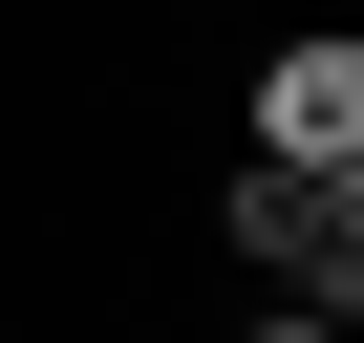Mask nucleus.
I'll return each instance as SVG.
<instances>
[{"mask_svg":"<svg viewBox=\"0 0 364 343\" xmlns=\"http://www.w3.org/2000/svg\"><path fill=\"white\" fill-rule=\"evenodd\" d=\"M257 343H364V322H321V300H279V322H257Z\"/></svg>","mask_w":364,"mask_h":343,"instance_id":"20e7f679","label":"nucleus"},{"mask_svg":"<svg viewBox=\"0 0 364 343\" xmlns=\"http://www.w3.org/2000/svg\"><path fill=\"white\" fill-rule=\"evenodd\" d=\"M215 236H236V258H257L279 300H321V322H364V236L321 215V172H300V150H257V172H236V194H215Z\"/></svg>","mask_w":364,"mask_h":343,"instance_id":"f257e3e1","label":"nucleus"},{"mask_svg":"<svg viewBox=\"0 0 364 343\" xmlns=\"http://www.w3.org/2000/svg\"><path fill=\"white\" fill-rule=\"evenodd\" d=\"M321 215H343V236H364V150H321Z\"/></svg>","mask_w":364,"mask_h":343,"instance_id":"7ed1b4c3","label":"nucleus"},{"mask_svg":"<svg viewBox=\"0 0 364 343\" xmlns=\"http://www.w3.org/2000/svg\"><path fill=\"white\" fill-rule=\"evenodd\" d=\"M257 150H364V22H300V43H257Z\"/></svg>","mask_w":364,"mask_h":343,"instance_id":"f03ea898","label":"nucleus"}]
</instances>
